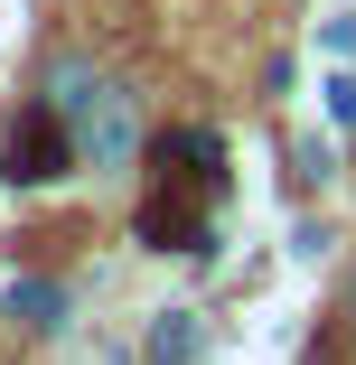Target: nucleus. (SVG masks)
<instances>
[{
	"label": "nucleus",
	"instance_id": "39448f33",
	"mask_svg": "<svg viewBox=\"0 0 356 365\" xmlns=\"http://www.w3.org/2000/svg\"><path fill=\"white\" fill-rule=\"evenodd\" d=\"M328 113H337V122L356 131V76H328Z\"/></svg>",
	"mask_w": 356,
	"mask_h": 365
},
{
	"label": "nucleus",
	"instance_id": "7ed1b4c3",
	"mask_svg": "<svg viewBox=\"0 0 356 365\" xmlns=\"http://www.w3.org/2000/svg\"><path fill=\"white\" fill-rule=\"evenodd\" d=\"M197 356V309H160V328H151V365H188Z\"/></svg>",
	"mask_w": 356,
	"mask_h": 365
},
{
	"label": "nucleus",
	"instance_id": "20e7f679",
	"mask_svg": "<svg viewBox=\"0 0 356 365\" xmlns=\"http://www.w3.org/2000/svg\"><path fill=\"white\" fill-rule=\"evenodd\" d=\"M10 309H19L29 328H56V319H66V290H56V281H10Z\"/></svg>",
	"mask_w": 356,
	"mask_h": 365
},
{
	"label": "nucleus",
	"instance_id": "f03ea898",
	"mask_svg": "<svg viewBox=\"0 0 356 365\" xmlns=\"http://www.w3.org/2000/svg\"><path fill=\"white\" fill-rule=\"evenodd\" d=\"M66 169H76L66 122H56V113H29V122L10 131V178H66Z\"/></svg>",
	"mask_w": 356,
	"mask_h": 365
},
{
	"label": "nucleus",
	"instance_id": "f257e3e1",
	"mask_svg": "<svg viewBox=\"0 0 356 365\" xmlns=\"http://www.w3.org/2000/svg\"><path fill=\"white\" fill-rule=\"evenodd\" d=\"M225 197V140L216 131H178L160 140V197L141 206V235H151L160 253H206V206Z\"/></svg>",
	"mask_w": 356,
	"mask_h": 365
}]
</instances>
